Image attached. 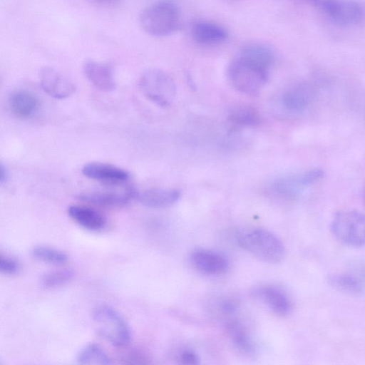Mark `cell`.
<instances>
[{
    "label": "cell",
    "instance_id": "obj_1",
    "mask_svg": "<svg viewBox=\"0 0 365 365\" xmlns=\"http://www.w3.org/2000/svg\"><path fill=\"white\" fill-rule=\"evenodd\" d=\"M274 63L272 50L260 43L242 48L230 63L227 76L231 85L245 94H256L264 87Z\"/></svg>",
    "mask_w": 365,
    "mask_h": 365
},
{
    "label": "cell",
    "instance_id": "obj_2",
    "mask_svg": "<svg viewBox=\"0 0 365 365\" xmlns=\"http://www.w3.org/2000/svg\"><path fill=\"white\" fill-rule=\"evenodd\" d=\"M139 23L148 34L163 37L177 31L181 24V16L178 8L173 3L159 1L150 4L141 11Z\"/></svg>",
    "mask_w": 365,
    "mask_h": 365
},
{
    "label": "cell",
    "instance_id": "obj_3",
    "mask_svg": "<svg viewBox=\"0 0 365 365\" xmlns=\"http://www.w3.org/2000/svg\"><path fill=\"white\" fill-rule=\"evenodd\" d=\"M237 243L245 250L269 263H278L285 257V247L281 240L265 229H254L239 233Z\"/></svg>",
    "mask_w": 365,
    "mask_h": 365
},
{
    "label": "cell",
    "instance_id": "obj_4",
    "mask_svg": "<svg viewBox=\"0 0 365 365\" xmlns=\"http://www.w3.org/2000/svg\"><path fill=\"white\" fill-rule=\"evenodd\" d=\"M330 231L341 245L360 248L365 246V214L352 209L337 211L331 217Z\"/></svg>",
    "mask_w": 365,
    "mask_h": 365
},
{
    "label": "cell",
    "instance_id": "obj_5",
    "mask_svg": "<svg viewBox=\"0 0 365 365\" xmlns=\"http://www.w3.org/2000/svg\"><path fill=\"white\" fill-rule=\"evenodd\" d=\"M92 318L97 332L111 345L120 347L130 342V327L123 317L113 307L99 305L93 309Z\"/></svg>",
    "mask_w": 365,
    "mask_h": 365
},
{
    "label": "cell",
    "instance_id": "obj_6",
    "mask_svg": "<svg viewBox=\"0 0 365 365\" xmlns=\"http://www.w3.org/2000/svg\"><path fill=\"white\" fill-rule=\"evenodd\" d=\"M139 86L148 99L162 108L170 106L176 96L173 78L161 69L145 71L140 77Z\"/></svg>",
    "mask_w": 365,
    "mask_h": 365
},
{
    "label": "cell",
    "instance_id": "obj_7",
    "mask_svg": "<svg viewBox=\"0 0 365 365\" xmlns=\"http://www.w3.org/2000/svg\"><path fill=\"white\" fill-rule=\"evenodd\" d=\"M324 175L321 169H310L286 175L273 183L272 190L279 197L293 198L318 182Z\"/></svg>",
    "mask_w": 365,
    "mask_h": 365
},
{
    "label": "cell",
    "instance_id": "obj_8",
    "mask_svg": "<svg viewBox=\"0 0 365 365\" xmlns=\"http://www.w3.org/2000/svg\"><path fill=\"white\" fill-rule=\"evenodd\" d=\"M192 266L200 272L207 275L217 276L227 272L230 267L227 257L221 252L197 249L190 255Z\"/></svg>",
    "mask_w": 365,
    "mask_h": 365
},
{
    "label": "cell",
    "instance_id": "obj_9",
    "mask_svg": "<svg viewBox=\"0 0 365 365\" xmlns=\"http://www.w3.org/2000/svg\"><path fill=\"white\" fill-rule=\"evenodd\" d=\"M252 297L266 305L278 316H287L292 310V302L280 288L273 285H261L252 290Z\"/></svg>",
    "mask_w": 365,
    "mask_h": 365
},
{
    "label": "cell",
    "instance_id": "obj_10",
    "mask_svg": "<svg viewBox=\"0 0 365 365\" xmlns=\"http://www.w3.org/2000/svg\"><path fill=\"white\" fill-rule=\"evenodd\" d=\"M39 79L42 89L56 99L66 98L73 95L76 89L72 81L51 67L41 68Z\"/></svg>",
    "mask_w": 365,
    "mask_h": 365
},
{
    "label": "cell",
    "instance_id": "obj_11",
    "mask_svg": "<svg viewBox=\"0 0 365 365\" xmlns=\"http://www.w3.org/2000/svg\"><path fill=\"white\" fill-rule=\"evenodd\" d=\"M322 10L334 23L343 26H354L362 19L361 7L350 0H330Z\"/></svg>",
    "mask_w": 365,
    "mask_h": 365
},
{
    "label": "cell",
    "instance_id": "obj_12",
    "mask_svg": "<svg viewBox=\"0 0 365 365\" xmlns=\"http://www.w3.org/2000/svg\"><path fill=\"white\" fill-rule=\"evenodd\" d=\"M137 190L130 187L123 190H97L82 193L78 199L103 207H120L135 199Z\"/></svg>",
    "mask_w": 365,
    "mask_h": 365
},
{
    "label": "cell",
    "instance_id": "obj_13",
    "mask_svg": "<svg viewBox=\"0 0 365 365\" xmlns=\"http://www.w3.org/2000/svg\"><path fill=\"white\" fill-rule=\"evenodd\" d=\"M82 173L88 178L108 185L121 184L130 178V174L125 170L99 162L86 164L82 168Z\"/></svg>",
    "mask_w": 365,
    "mask_h": 365
},
{
    "label": "cell",
    "instance_id": "obj_14",
    "mask_svg": "<svg viewBox=\"0 0 365 365\" xmlns=\"http://www.w3.org/2000/svg\"><path fill=\"white\" fill-rule=\"evenodd\" d=\"M83 69L87 79L97 89L110 92L115 88L111 65L95 60H87L83 63Z\"/></svg>",
    "mask_w": 365,
    "mask_h": 365
},
{
    "label": "cell",
    "instance_id": "obj_15",
    "mask_svg": "<svg viewBox=\"0 0 365 365\" xmlns=\"http://www.w3.org/2000/svg\"><path fill=\"white\" fill-rule=\"evenodd\" d=\"M314 91L306 83H299L287 88L282 97L284 107L290 112L299 113L306 110L314 99Z\"/></svg>",
    "mask_w": 365,
    "mask_h": 365
},
{
    "label": "cell",
    "instance_id": "obj_16",
    "mask_svg": "<svg viewBox=\"0 0 365 365\" xmlns=\"http://www.w3.org/2000/svg\"><path fill=\"white\" fill-rule=\"evenodd\" d=\"M194 41L203 46H215L225 42L228 34L220 25L208 21L195 23L191 29Z\"/></svg>",
    "mask_w": 365,
    "mask_h": 365
},
{
    "label": "cell",
    "instance_id": "obj_17",
    "mask_svg": "<svg viewBox=\"0 0 365 365\" xmlns=\"http://www.w3.org/2000/svg\"><path fill=\"white\" fill-rule=\"evenodd\" d=\"M180 196L181 192L177 189L153 188L137 191L135 199L148 207L164 208L175 204Z\"/></svg>",
    "mask_w": 365,
    "mask_h": 365
},
{
    "label": "cell",
    "instance_id": "obj_18",
    "mask_svg": "<svg viewBox=\"0 0 365 365\" xmlns=\"http://www.w3.org/2000/svg\"><path fill=\"white\" fill-rule=\"evenodd\" d=\"M68 214L78 225L91 231H101L106 225V219L101 212L85 205H71Z\"/></svg>",
    "mask_w": 365,
    "mask_h": 365
},
{
    "label": "cell",
    "instance_id": "obj_19",
    "mask_svg": "<svg viewBox=\"0 0 365 365\" xmlns=\"http://www.w3.org/2000/svg\"><path fill=\"white\" fill-rule=\"evenodd\" d=\"M9 105L16 116L28 118L37 111L38 101L33 93L27 91L16 90L9 95Z\"/></svg>",
    "mask_w": 365,
    "mask_h": 365
},
{
    "label": "cell",
    "instance_id": "obj_20",
    "mask_svg": "<svg viewBox=\"0 0 365 365\" xmlns=\"http://www.w3.org/2000/svg\"><path fill=\"white\" fill-rule=\"evenodd\" d=\"M225 329L228 337L238 351L247 355L254 354L252 341L240 322L229 319L225 324Z\"/></svg>",
    "mask_w": 365,
    "mask_h": 365
},
{
    "label": "cell",
    "instance_id": "obj_21",
    "mask_svg": "<svg viewBox=\"0 0 365 365\" xmlns=\"http://www.w3.org/2000/svg\"><path fill=\"white\" fill-rule=\"evenodd\" d=\"M328 282L334 289L349 294H359L363 292L364 284L356 275L347 272L331 274Z\"/></svg>",
    "mask_w": 365,
    "mask_h": 365
},
{
    "label": "cell",
    "instance_id": "obj_22",
    "mask_svg": "<svg viewBox=\"0 0 365 365\" xmlns=\"http://www.w3.org/2000/svg\"><path fill=\"white\" fill-rule=\"evenodd\" d=\"M228 120L234 125L254 127L261 123L262 117L255 108L242 106L232 110L228 115Z\"/></svg>",
    "mask_w": 365,
    "mask_h": 365
},
{
    "label": "cell",
    "instance_id": "obj_23",
    "mask_svg": "<svg viewBox=\"0 0 365 365\" xmlns=\"http://www.w3.org/2000/svg\"><path fill=\"white\" fill-rule=\"evenodd\" d=\"M78 364L84 365H108L112 361L105 351L96 344H89L82 348L77 354Z\"/></svg>",
    "mask_w": 365,
    "mask_h": 365
},
{
    "label": "cell",
    "instance_id": "obj_24",
    "mask_svg": "<svg viewBox=\"0 0 365 365\" xmlns=\"http://www.w3.org/2000/svg\"><path fill=\"white\" fill-rule=\"evenodd\" d=\"M31 254L36 259L52 264H63L68 260L64 252L48 246H36L32 249Z\"/></svg>",
    "mask_w": 365,
    "mask_h": 365
},
{
    "label": "cell",
    "instance_id": "obj_25",
    "mask_svg": "<svg viewBox=\"0 0 365 365\" xmlns=\"http://www.w3.org/2000/svg\"><path fill=\"white\" fill-rule=\"evenodd\" d=\"M73 277V272L69 269L56 270L45 274L42 284L48 288H55L67 284Z\"/></svg>",
    "mask_w": 365,
    "mask_h": 365
},
{
    "label": "cell",
    "instance_id": "obj_26",
    "mask_svg": "<svg viewBox=\"0 0 365 365\" xmlns=\"http://www.w3.org/2000/svg\"><path fill=\"white\" fill-rule=\"evenodd\" d=\"M19 269L18 262L9 256L0 255V271L5 274H16Z\"/></svg>",
    "mask_w": 365,
    "mask_h": 365
},
{
    "label": "cell",
    "instance_id": "obj_27",
    "mask_svg": "<svg viewBox=\"0 0 365 365\" xmlns=\"http://www.w3.org/2000/svg\"><path fill=\"white\" fill-rule=\"evenodd\" d=\"M219 309L223 315L232 316L238 309V302L234 298H225L220 302Z\"/></svg>",
    "mask_w": 365,
    "mask_h": 365
},
{
    "label": "cell",
    "instance_id": "obj_28",
    "mask_svg": "<svg viewBox=\"0 0 365 365\" xmlns=\"http://www.w3.org/2000/svg\"><path fill=\"white\" fill-rule=\"evenodd\" d=\"M179 360L183 364L195 365L200 364L198 355L190 349H185L181 351L179 355Z\"/></svg>",
    "mask_w": 365,
    "mask_h": 365
},
{
    "label": "cell",
    "instance_id": "obj_29",
    "mask_svg": "<svg viewBox=\"0 0 365 365\" xmlns=\"http://www.w3.org/2000/svg\"><path fill=\"white\" fill-rule=\"evenodd\" d=\"M8 179V171L6 167L1 164L0 170V182L1 184L4 183Z\"/></svg>",
    "mask_w": 365,
    "mask_h": 365
},
{
    "label": "cell",
    "instance_id": "obj_30",
    "mask_svg": "<svg viewBox=\"0 0 365 365\" xmlns=\"http://www.w3.org/2000/svg\"><path fill=\"white\" fill-rule=\"evenodd\" d=\"M364 202H365V190H364Z\"/></svg>",
    "mask_w": 365,
    "mask_h": 365
},
{
    "label": "cell",
    "instance_id": "obj_31",
    "mask_svg": "<svg viewBox=\"0 0 365 365\" xmlns=\"http://www.w3.org/2000/svg\"><path fill=\"white\" fill-rule=\"evenodd\" d=\"M101 1H113V0H101Z\"/></svg>",
    "mask_w": 365,
    "mask_h": 365
}]
</instances>
